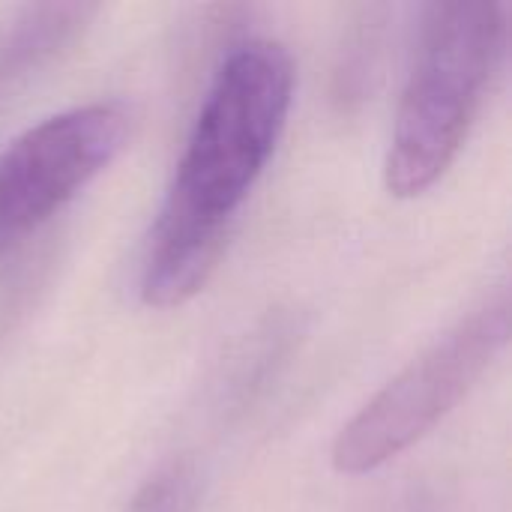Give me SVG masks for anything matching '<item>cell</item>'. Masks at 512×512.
<instances>
[{
	"label": "cell",
	"instance_id": "cell-1",
	"mask_svg": "<svg viewBox=\"0 0 512 512\" xmlns=\"http://www.w3.org/2000/svg\"><path fill=\"white\" fill-rule=\"evenodd\" d=\"M504 42V6L495 0L429 6L384 162L390 195L417 198L456 162L501 63Z\"/></svg>",
	"mask_w": 512,
	"mask_h": 512
},
{
	"label": "cell",
	"instance_id": "cell-2",
	"mask_svg": "<svg viewBox=\"0 0 512 512\" xmlns=\"http://www.w3.org/2000/svg\"><path fill=\"white\" fill-rule=\"evenodd\" d=\"M294 93V60L279 42L255 39L228 54L177 165L162 207L231 225L261 177Z\"/></svg>",
	"mask_w": 512,
	"mask_h": 512
},
{
	"label": "cell",
	"instance_id": "cell-3",
	"mask_svg": "<svg viewBox=\"0 0 512 512\" xmlns=\"http://www.w3.org/2000/svg\"><path fill=\"white\" fill-rule=\"evenodd\" d=\"M507 342L510 297L501 291L360 408L333 444L336 471L351 477L369 474L426 438L468 396Z\"/></svg>",
	"mask_w": 512,
	"mask_h": 512
},
{
	"label": "cell",
	"instance_id": "cell-4",
	"mask_svg": "<svg viewBox=\"0 0 512 512\" xmlns=\"http://www.w3.org/2000/svg\"><path fill=\"white\" fill-rule=\"evenodd\" d=\"M129 117L93 102L21 132L0 153V255L36 234L126 147Z\"/></svg>",
	"mask_w": 512,
	"mask_h": 512
},
{
	"label": "cell",
	"instance_id": "cell-5",
	"mask_svg": "<svg viewBox=\"0 0 512 512\" xmlns=\"http://www.w3.org/2000/svg\"><path fill=\"white\" fill-rule=\"evenodd\" d=\"M228 228L162 207L141 273V300L153 309H174L192 300L213 276Z\"/></svg>",
	"mask_w": 512,
	"mask_h": 512
},
{
	"label": "cell",
	"instance_id": "cell-6",
	"mask_svg": "<svg viewBox=\"0 0 512 512\" xmlns=\"http://www.w3.org/2000/svg\"><path fill=\"white\" fill-rule=\"evenodd\" d=\"M93 12L87 3H39L0 33V108L84 33Z\"/></svg>",
	"mask_w": 512,
	"mask_h": 512
},
{
	"label": "cell",
	"instance_id": "cell-7",
	"mask_svg": "<svg viewBox=\"0 0 512 512\" xmlns=\"http://www.w3.org/2000/svg\"><path fill=\"white\" fill-rule=\"evenodd\" d=\"M201 501V474L192 459H174L159 468L123 512H195Z\"/></svg>",
	"mask_w": 512,
	"mask_h": 512
}]
</instances>
